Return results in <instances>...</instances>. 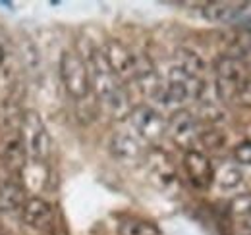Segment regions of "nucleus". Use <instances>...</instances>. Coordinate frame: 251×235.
<instances>
[{
	"label": "nucleus",
	"instance_id": "obj_1",
	"mask_svg": "<svg viewBox=\"0 0 251 235\" xmlns=\"http://www.w3.org/2000/svg\"><path fill=\"white\" fill-rule=\"evenodd\" d=\"M91 68V89H95L99 100L104 104L108 114L112 118H126L131 112L127 91L122 85V81L110 71L106 60L102 56V50H93L91 60L87 64Z\"/></svg>",
	"mask_w": 251,
	"mask_h": 235
},
{
	"label": "nucleus",
	"instance_id": "obj_2",
	"mask_svg": "<svg viewBox=\"0 0 251 235\" xmlns=\"http://www.w3.org/2000/svg\"><path fill=\"white\" fill-rule=\"evenodd\" d=\"M20 139L24 143L25 154L33 160H47L50 154V135L47 131V125L43 118L35 110H25L20 118V127H18Z\"/></svg>",
	"mask_w": 251,
	"mask_h": 235
},
{
	"label": "nucleus",
	"instance_id": "obj_3",
	"mask_svg": "<svg viewBox=\"0 0 251 235\" xmlns=\"http://www.w3.org/2000/svg\"><path fill=\"white\" fill-rule=\"evenodd\" d=\"M60 79L66 89V93L75 98V100H83L89 96L91 93V75H89V68L83 62V58L75 52L66 50L60 56Z\"/></svg>",
	"mask_w": 251,
	"mask_h": 235
},
{
	"label": "nucleus",
	"instance_id": "obj_4",
	"mask_svg": "<svg viewBox=\"0 0 251 235\" xmlns=\"http://www.w3.org/2000/svg\"><path fill=\"white\" fill-rule=\"evenodd\" d=\"M215 73H217V96L224 102L236 100L242 93V87L246 85V70L242 62L230 54L220 56L215 64Z\"/></svg>",
	"mask_w": 251,
	"mask_h": 235
},
{
	"label": "nucleus",
	"instance_id": "obj_5",
	"mask_svg": "<svg viewBox=\"0 0 251 235\" xmlns=\"http://www.w3.org/2000/svg\"><path fill=\"white\" fill-rule=\"evenodd\" d=\"M102 56L106 60L110 71L120 81H135V66H137V54H133L126 45L116 39L106 41L102 48Z\"/></svg>",
	"mask_w": 251,
	"mask_h": 235
},
{
	"label": "nucleus",
	"instance_id": "obj_6",
	"mask_svg": "<svg viewBox=\"0 0 251 235\" xmlns=\"http://www.w3.org/2000/svg\"><path fill=\"white\" fill-rule=\"evenodd\" d=\"M127 118L135 133L145 141H158L166 133V119L160 116V112L147 104H139L131 108Z\"/></svg>",
	"mask_w": 251,
	"mask_h": 235
},
{
	"label": "nucleus",
	"instance_id": "obj_7",
	"mask_svg": "<svg viewBox=\"0 0 251 235\" xmlns=\"http://www.w3.org/2000/svg\"><path fill=\"white\" fill-rule=\"evenodd\" d=\"M184 170H186L189 183L195 189H207L215 181V168H213L211 160L199 150H193V148L186 150V154H184Z\"/></svg>",
	"mask_w": 251,
	"mask_h": 235
},
{
	"label": "nucleus",
	"instance_id": "obj_8",
	"mask_svg": "<svg viewBox=\"0 0 251 235\" xmlns=\"http://www.w3.org/2000/svg\"><path fill=\"white\" fill-rule=\"evenodd\" d=\"M166 133L170 135V139L176 145L189 150L193 141L199 137L197 119L188 110H176L172 116L166 119Z\"/></svg>",
	"mask_w": 251,
	"mask_h": 235
},
{
	"label": "nucleus",
	"instance_id": "obj_9",
	"mask_svg": "<svg viewBox=\"0 0 251 235\" xmlns=\"http://www.w3.org/2000/svg\"><path fill=\"white\" fill-rule=\"evenodd\" d=\"M52 216H54L52 205L41 197H31L22 206V220L25 226H29L33 230H43L50 226Z\"/></svg>",
	"mask_w": 251,
	"mask_h": 235
},
{
	"label": "nucleus",
	"instance_id": "obj_10",
	"mask_svg": "<svg viewBox=\"0 0 251 235\" xmlns=\"http://www.w3.org/2000/svg\"><path fill=\"white\" fill-rule=\"evenodd\" d=\"M10 131H14V129H10ZM10 131H8V137L2 143V162L8 168V172L18 174V172L24 170L27 154H25L24 143L20 139V133L18 131L16 133H10Z\"/></svg>",
	"mask_w": 251,
	"mask_h": 235
},
{
	"label": "nucleus",
	"instance_id": "obj_11",
	"mask_svg": "<svg viewBox=\"0 0 251 235\" xmlns=\"http://www.w3.org/2000/svg\"><path fill=\"white\" fill-rule=\"evenodd\" d=\"M246 4H234V2H207L203 6V18L211 24H232L240 18Z\"/></svg>",
	"mask_w": 251,
	"mask_h": 235
},
{
	"label": "nucleus",
	"instance_id": "obj_12",
	"mask_svg": "<svg viewBox=\"0 0 251 235\" xmlns=\"http://www.w3.org/2000/svg\"><path fill=\"white\" fill-rule=\"evenodd\" d=\"M25 203L24 185L16 177L0 179V212H14Z\"/></svg>",
	"mask_w": 251,
	"mask_h": 235
},
{
	"label": "nucleus",
	"instance_id": "obj_13",
	"mask_svg": "<svg viewBox=\"0 0 251 235\" xmlns=\"http://www.w3.org/2000/svg\"><path fill=\"white\" fill-rule=\"evenodd\" d=\"M110 150L118 160H124V162L139 160V156L143 152L139 141L129 133H116L110 141Z\"/></svg>",
	"mask_w": 251,
	"mask_h": 235
},
{
	"label": "nucleus",
	"instance_id": "obj_14",
	"mask_svg": "<svg viewBox=\"0 0 251 235\" xmlns=\"http://www.w3.org/2000/svg\"><path fill=\"white\" fill-rule=\"evenodd\" d=\"M18 52H20L22 64L25 66V70L29 73L39 71V68H41V52H39L37 45L33 43L29 37H22L18 41Z\"/></svg>",
	"mask_w": 251,
	"mask_h": 235
},
{
	"label": "nucleus",
	"instance_id": "obj_15",
	"mask_svg": "<svg viewBox=\"0 0 251 235\" xmlns=\"http://www.w3.org/2000/svg\"><path fill=\"white\" fill-rule=\"evenodd\" d=\"M118 234L120 235H160L155 224L141 220V218H126L118 226Z\"/></svg>",
	"mask_w": 251,
	"mask_h": 235
},
{
	"label": "nucleus",
	"instance_id": "obj_16",
	"mask_svg": "<svg viewBox=\"0 0 251 235\" xmlns=\"http://www.w3.org/2000/svg\"><path fill=\"white\" fill-rule=\"evenodd\" d=\"M176 58H178V66H176V68L184 70V71L189 73V75L199 77V73L205 70V62H203V58H201L197 52H193V50L180 48V50L176 52Z\"/></svg>",
	"mask_w": 251,
	"mask_h": 235
},
{
	"label": "nucleus",
	"instance_id": "obj_17",
	"mask_svg": "<svg viewBox=\"0 0 251 235\" xmlns=\"http://www.w3.org/2000/svg\"><path fill=\"white\" fill-rule=\"evenodd\" d=\"M215 181L222 189H234L244 181V174H242V170L238 166L224 164V166L219 168V172H215Z\"/></svg>",
	"mask_w": 251,
	"mask_h": 235
},
{
	"label": "nucleus",
	"instance_id": "obj_18",
	"mask_svg": "<svg viewBox=\"0 0 251 235\" xmlns=\"http://www.w3.org/2000/svg\"><path fill=\"white\" fill-rule=\"evenodd\" d=\"M234 158L240 164L251 166V141H242L240 145L234 147Z\"/></svg>",
	"mask_w": 251,
	"mask_h": 235
},
{
	"label": "nucleus",
	"instance_id": "obj_19",
	"mask_svg": "<svg viewBox=\"0 0 251 235\" xmlns=\"http://www.w3.org/2000/svg\"><path fill=\"white\" fill-rule=\"evenodd\" d=\"M199 114L205 118V119H209V121H220L224 114L220 112L219 108L213 104V102H203L201 104V110H199Z\"/></svg>",
	"mask_w": 251,
	"mask_h": 235
},
{
	"label": "nucleus",
	"instance_id": "obj_20",
	"mask_svg": "<svg viewBox=\"0 0 251 235\" xmlns=\"http://www.w3.org/2000/svg\"><path fill=\"white\" fill-rule=\"evenodd\" d=\"M248 220H250V226H251V205H250V208H248Z\"/></svg>",
	"mask_w": 251,
	"mask_h": 235
},
{
	"label": "nucleus",
	"instance_id": "obj_21",
	"mask_svg": "<svg viewBox=\"0 0 251 235\" xmlns=\"http://www.w3.org/2000/svg\"><path fill=\"white\" fill-rule=\"evenodd\" d=\"M0 235H10V234H8L6 230H0Z\"/></svg>",
	"mask_w": 251,
	"mask_h": 235
}]
</instances>
